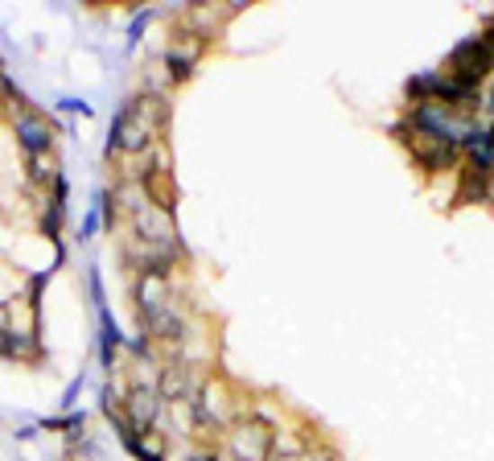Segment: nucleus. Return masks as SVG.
<instances>
[{"mask_svg": "<svg viewBox=\"0 0 494 461\" xmlns=\"http://www.w3.org/2000/svg\"><path fill=\"white\" fill-rule=\"evenodd\" d=\"M161 120H165L161 99H132V103H124L120 116L112 120V148H120V153H145L153 145Z\"/></svg>", "mask_w": 494, "mask_h": 461, "instance_id": "nucleus-1", "label": "nucleus"}, {"mask_svg": "<svg viewBox=\"0 0 494 461\" xmlns=\"http://www.w3.org/2000/svg\"><path fill=\"white\" fill-rule=\"evenodd\" d=\"M490 66H494V54L482 46V38H474V41H465V46L454 49V58H449V79L465 83V87H478V83L490 75Z\"/></svg>", "mask_w": 494, "mask_h": 461, "instance_id": "nucleus-2", "label": "nucleus"}, {"mask_svg": "<svg viewBox=\"0 0 494 461\" xmlns=\"http://www.w3.org/2000/svg\"><path fill=\"white\" fill-rule=\"evenodd\" d=\"M272 437H276V432H268L264 424H239V429L231 432L235 461H268L272 457Z\"/></svg>", "mask_w": 494, "mask_h": 461, "instance_id": "nucleus-3", "label": "nucleus"}, {"mask_svg": "<svg viewBox=\"0 0 494 461\" xmlns=\"http://www.w3.org/2000/svg\"><path fill=\"white\" fill-rule=\"evenodd\" d=\"M17 140L30 157H38V153H49V145H54V128H49V120H41V116H21L17 120Z\"/></svg>", "mask_w": 494, "mask_h": 461, "instance_id": "nucleus-4", "label": "nucleus"}, {"mask_svg": "<svg viewBox=\"0 0 494 461\" xmlns=\"http://www.w3.org/2000/svg\"><path fill=\"white\" fill-rule=\"evenodd\" d=\"M157 392H145V387H136L132 392V429H148L157 421Z\"/></svg>", "mask_w": 494, "mask_h": 461, "instance_id": "nucleus-5", "label": "nucleus"}, {"mask_svg": "<svg viewBox=\"0 0 494 461\" xmlns=\"http://www.w3.org/2000/svg\"><path fill=\"white\" fill-rule=\"evenodd\" d=\"M417 153H420V161H425L428 169H441V165H449V161H454L457 148L454 145H441V140H425V145H420V137H417Z\"/></svg>", "mask_w": 494, "mask_h": 461, "instance_id": "nucleus-6", "label": "nucleus"}, {"mask_svg": "<svg viewBox=\"0 0 494 461\" xmlns=\"http://www.w3.org/2000/svg\"><path fill=\"white\" fill-rule=\"evenodd\" d=\"M198 54H202V41L198 38L185 41V54L182 49H169V70H174V79H185V75H190V66H194Z\"/></svg>", "mask_w": 494, "mask_h": 461, "instance_id": "nucleus-7", "label": "nucleus"}, {"mask_svg": "<svg viewBox=\"0 0 494 461\" xmlns=\"http://www.w3.org/2000/svg\"><path fill=\"white\" fill-rule=\"evenodd\" d=\"M30 169H33V182H49V177H54V161H49L46 153L30 157Z\"/></svg>", "mask_w": 494, "mask_h": 461, "instance_id": "nucleus-8", "label": "nucleus"}, {"mask_svg": "<svg viewBox=\"0 0 494 461\" xmlns=\"http://www.w3.org/2000/svg\"><path fill=\"white\" fill-rule=\"evenodd\" d=\"M482 103H486V111H494V87H490V91H486V95H482Z\"/></svg>", "mask_w": 494, "mask_h": 461, "instance_id": "nucleus-9", "label": "nucleus"}]
</instances>
